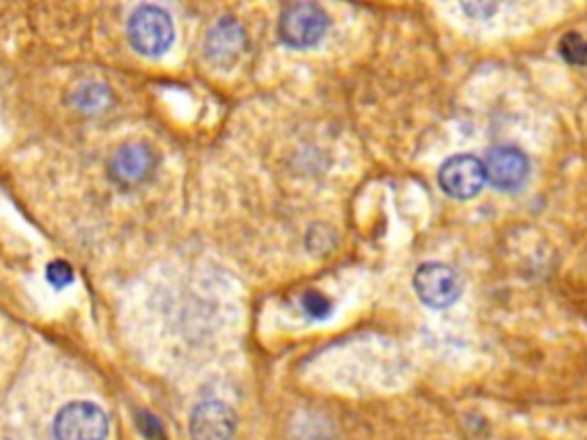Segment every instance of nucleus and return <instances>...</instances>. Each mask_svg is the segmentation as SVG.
I'll list each match as a JSON object with an SVG mask.
<instances>
[{
    "mask_svg": "<svg viewBox=\"0 0 587 440\" xmlns=\"http://www.w3.org/2000/svg\"><path fill=\"white\" fill-rule=\"evenodd\" d=\"M129 42L148 57L164 55L175 42V26L166 10L156 5H140L129 18Z\"/></svg>",
    "mask_w": 587,
    "mask_h": 440,
    "instance_id": "nucleus-1",
    "label": "nucleus"
},
{
    "mask_svg": "<svg viewBox=\"0 0 587 440\" xmlns=\"http://www.w3.org/2000/svg\"><path fill=\"white\" fill-rule=\"evenodd\" d=\"M329 30V14L317 3H292L280 14L278 35L292 49H310Z\"/></svg>",
    "mask_w": 587,
    "mask_h": 440,
    "instance_id": "nucleus-2",
    "label": "nucleus"
},
{
    "mask_svg": "<svg viewBox=\"0 0 587 440\" xmlns=\"http://www.w3.org/2000/svg\"><path fill=\"white\" fill-rule=\"evenodd\" d=\"M413 287L420 301L434 310H445L455 306L461 296V283L457 271L441 262L422 264L413 275Z\"/></svg>",
    "mask_w": 587,
    "mask_h": 440,
    "instance_id": "nucleus-3",
    "label": "nucleus"
},
{
    "mask_svg": "<svg viewBox=\"0 0 587 440\" xmlns=\"http://www.w3.org/2000/svg\"><path fill=\"white\" fill-rule=\"evenodd\" d=\"M53 431L55 440H104L109 417L92 402H72L58 413Z\"/></svg>",
    "mask_w": 587,
    "mask_h": 440,
    "instance_id": "nucleus-4",
    "label": "nucleus"
},
{
    "mask_svg": "<svg viewBox=\"0 0 587 440\" xmlns=\"http://www.w3.org/2000/svg\"><path fill=\"white\" fill-rule=\"evenodd\" d=\"M487 184V170L471 154L450 156L438 170V186L455 199H471Z\"/></svg>",
    "mask_w": 587,
    "mask_h": 440,
    "instance_id": "nucleus-5",
    "label": "nucleus"
},
{
    "mask_svg": "<svg viewBox=\"0 0 587 440\" xmlns=\"http://www.w3.org/2000/svg\"><path fill=\"white\" fill-rule=\"evenodd\" d=\"M156 168V154L145 143H127L109 158V177L119 186L143 184Z\"/></svg>",
    "mask_w": 587,
    "mask_h": 440,
    "instance_id": "nucleus-6",
    "label": "nucleus"
},
{
    "mask_svg": "<svg viewBox=\"0 0 587 440\" xmlns=\"http://www.w3.org/2000/svg\"><path fill=\"white\" fill-rule=\"evenodd\" d=\"M484 170H487V182L498 191H516L528 179L531 164L519 147L502 145L489 152L487 161H484Z\"/></svg>",
    "mask_w": 587,
    "mask_h": 440,
    "instance_id": "nucleus-7",
    "label": "nucleus"
},
{
    "mask_svg": "<svg viewBox=\"0 0 587 440\" xmlns=\"http://www.w3.org/2000/svg\"><path fill=\"white\" fill-rule=\"evenodd\" d=\"M244 49H246V30L237 18L226 16L209 28L205 39V55L216 67L222 69L232 67L241 57V53H244Z\"/></svg>",
    "mask_w": 587,
    "mask_h": 440,
    "instance_id": "nucleus-8",
    "label": "nucleus"
},
{
    "mask_svg": "<svg viewBox=\"0 0 587 440\" xmlns=\"http://www.w3.org/2000/svg\"><path fill=\"white\" fill-rule=\"evenodd\" d=\"M189 431L193 440H232L237 415L222 402H202L191 413Z\"/></svg>",
    "mask_w": 587,
    "mask_h": 440,
    "instance_id": "nucleus-9",
    "label": "nucleus"
},
{
    "mask_svg": "<svg viewBox=\"0 0 587 440\" xmlns=\"http://www.w3.org/2000/svg\"><path fill=\"white\" fill-rule=\"evenodd\" d=\"M111 104V90L101 83L88 81L72 92V106L80 113H101Z\"/></svg>",
    "mask_w": 587,
    "mask_h": 440,
    "instance_id": "nucleus-10",
    "label": "nucleus"
},
{
    "mask_svg": "<svg viewBox=\"0 0 587 440\" xmlns=\"http://www.w3.org/2000/svg\"><path fill=\"white\" fill-rule=\"evenodd\" d=\"M558 51H560L564 63L576 65V67H580V65L587 63V42H585V39L578 33H566L560 39Z\"/></svg>",
    "mask_w": 587,
    "mask_h": 440,
    "instance_id": "nucleus-11",
    "label": "nucleus"
},
{
    "mask_svg": "<svg viewBox=\"0 0 587 440\" xmlns=\"http://www.w3.org/2000/svg\"><path fill=\"white\" fill-rule=\"evenodd\" d=\"M301 310L310 319H327L333 312V303L321 292L310 289L301 296Z\"/></svg>",
    "mask_w": 587,
    "mask_h": 440,
    "instance_id": "nucleus-12",
    "label": "nucleus"
},
{
    "mask_svg": "<svg viewBox=\"0 0 587 440\" xmlns=\"http://www.w3.org/2000/svg\"><path fill=\"white\" fill-rule=\"evenodd\" d=\"M47 280L49 283L55 287V289H63L67 285H72V280H74V271L69 264L65 262H51L47 267Z\"/></svg>",
    "mask_w": 587,
    "mask_h": 440,
    "instance_id": "nucleus-13",
    "label": "nucleus"
},
{
    "mask_svg": "<svg viewBox=\"0 0 587 440\" xmlns=\"http://www.w3.org/2000/svg\"><path fill=\"white\" fill-rule=\"evenodd\" d=\"M138 429L140 433H143L148 440H164V427H161L158 423V417H154L152 413H138Z\"/></svg>",
    "mask_w": 587,
    "mask_h": 440,
    "instance_id": "nucleus-14",
    "label": "nucleus"
},
{
    "mask_svg": "<svg viewBox=\"0 0 587 440\" xmlns=\"http://www.w3.org/2000/svg\"><path fill=\"white\" fill-rule=\"evenodd\" d=\"M461 8H463L465 14H471L473 18H489V16L498 10V8L492 5V3H477V5H475V3H473V5H471V3H465V5H461Z\"/></svg>",
    "mask_w": 587,
    "mask_h": 440,
    "instance_id": "nucleus-15",
    "label": "nucleus"
}]
</instances>
